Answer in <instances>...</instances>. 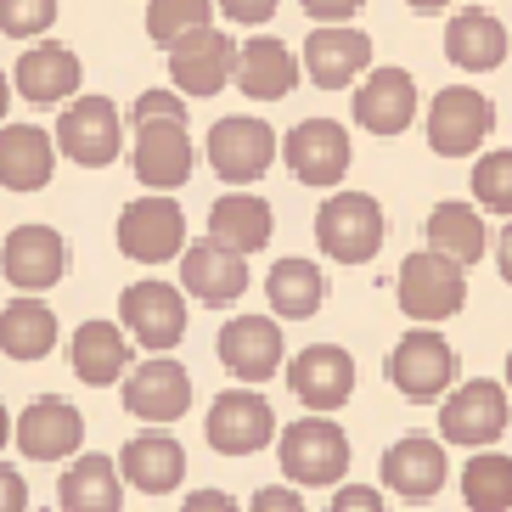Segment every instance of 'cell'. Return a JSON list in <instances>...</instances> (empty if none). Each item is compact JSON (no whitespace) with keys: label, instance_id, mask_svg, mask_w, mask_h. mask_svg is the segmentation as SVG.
Returning a JSON list of instances; mask_svg holds the SVG:
<instances>
[{"label":"cell","instance_id":"obj_9","mask_svg":"<svg viewBox=\"0 0 512 512\" xmlns=\"http://www.w3.org/2000/svg\"><path fill=\"white\" fill-rule=\"evenodd\" d=\"M496 130V107L490 96H479L473 85H445L428 107V147L439 158H467V152H479Z\"/></svg>","mask_w":512,"mask_h":512},{"label":"cell","instance_id":"obj_3","mask_svg":"<svg viewBox=\"0 0 512 512\" xmlns=\"http://www.w3.org/2000/svg\"><path fill=\"white\" fill-rule=\"evenodd\" d=\"M316 242L338 265L377 259V248H383V203L366 192H332L316 214Z\"/></svg>","mask_w":512,"mask_h":512},{"label":"cell","instance_id":"obj_38","mask_svg":"<svg viewBox=\"0 0 512 512\" xmlns=\"http://www.w3.org/2000/svg\"><path fill=\"white\" fill-rule=\"evenodd\" d=\"M57 23V0H0V34L6 40H40Z\"/></svg>","mask_w":512,"mask_h":512},{"label":"cell","instance_id":"obj_48","mask_svg":"<svg viewBox=\"0 0 512 512\" xmlns=\"http://www.w3.org/2000/svg\"><path fill=\"white\" fill-rule=\"evenodd\" d=\"M6 107H12V85H6V74H0V119H6Z\"/></svg>","mask_w":512,"mask_h":512},{"label":"cell","instance_id":"obj_4","mask_svg":"<svg viewBox=\"0 0 512 512\" xmlns=\"http://www.w3.org/2000/svg\"><path fill=\"white\" fill-rule=\"evenodd\" d=\"M186 248V214L169 192H147L119 209V254L136 265H164Z\"/></svg>","mask_w":512,"mask_h":512},{"label":"cell","instance_id":"obj_46","mask_svg":"<svg viewBox=\"0 0 512 512\" xmlns=\"http://www.w3.org/2000/svg\"><path fill=\"white\" fill-rule=\"evenodd\" d=\"M496 265H501V276H507V287H512V226L496 237Z\"/></svg>","mask_w":512,"mask_h":512},{"label":"cell","instance_id":"obj_25","mask_svg":"<svg viewBox=\"0 0 512 512\" xmlns=\"http://www.w3.org/2000/svg\"><path fill=\"white\" fill-rule=\"evenodd\" d=\"M119 473H124V484H130V490H141V496H169V490H181V479H186L181 439L158 434V428L136 434L119 451Z\"/></svg>","mask_w":512,"mask_h":512},{"label":"cell","instance_id":"obj_19","mask_svg":"<svg viewBox=\"0 0 512 512\" xmlns=\"http://www.w3.org/2000/svg\"><path fill=\"white\" fill-rule=\"evenodd\" d=\"M366 68H372V40L349 23H316V34L304 40V74L321 91H349Z\"/></svg>","mask_w":512,"mask_h":512},{"label":"cell","instance_id":"obj_21","mask_svg":"<svg viewBox=\"0 0 512 512\" xmlns=\"http://www.w3.org/2000/svg\"><path fill=\"white\" fill-rule=\"evenodd\" d=\"M79 445H85V417L57 394H40L17 417V451L29 462H62V456H79Z\"/></svg>","mask_w":512,"mask_h":512},{"label":"cell","instance_id":"obj_35","mask_svg":"<svg viewBox=\"0 0 512 512\" xmlns=\"http://www.w3.org/2000/svg\"><path fill=\"white\" fill-rule=\"evenodd\" d=\"M462 501L473 512H507L512 507V456H473L462 467Z\"/></svg>","mask_w":512,"mask_h":512},{"label":"cell","instance_id":"obj_17","mask_svg":"<svg viewBox=\"0 0 512 512\" xmlns=\"http://www.w3.org/2000/svg\"><path fill=\"white\" fill-rule=\"evenodd\" d=\"M220 349V366H226L237 383H271L282 372V327L271 316H237L220 327L214 338Z\"/></svg>","mask_w":512,"mask_h":512},{"label":"cell","instance_id":"obj_37","mask_svg":"<svg viewBox=\"0 0 512 512\" xmlns=\"http://www.w3.org/2000/svg\"><path fill=\"white\" fill-rule=\"evenodd\" d=\"M473 197L490 214H512V152H484L473 164Z\"/></svg>","mask_w":512,"mask_h":512},{"label":"cell","instance_id":"obj_32","mask_svg":"<svg viewBox=\"0 0 512 512\" xmlns=\"http://www.w3.org/2000/svg\"><path fill=\"white\" fill-rule=\"evenodd\" d=\"M51 349H57V316L34 293L0 310V355L6 361H46Z\"/></svg>","mask_w":512,"mask_h":512},{"label":"cell","instance_id":"obj_50","mask_svg":"<svg viewBox=\"0 0 512 512\" xmlns=\"http://www.w3.org/2000/svg\"><path fill=\"white\" fill-rule=\"evenodd\" d=\"M507 389H512V355H507Z\"/></svg>","mask_w":512,"mask_h":512},{"label":"cell","instance_id":"obj_15","mask_svg":"<svg viewBox=\"0 0 512 512\" xmlns=\"http://www.w3.org/2000/svg\"><path fill=\"white\" fill-rule=\"evenodd\" d=\"M0 276L23 293H51L68 276V242L51 226H17L0 242Z\"/></svg>","mask_w":512,"mask_h":512},{"label":"cell","instance_id":"obj_12","mask_svg":"<svg viewBox=\"0 0 512 512\" xmlns=\"http://www.w3.org/2000/svg\"><path fill=\"white\" fill-rule=\"evenodd\" d=\"M276 164V130L265 119H220L209 130V169L226 186H254Z\"/></svg>","mask_w":512,"mask_h":512},{"label":"cell","instance_id":"obj_43","mask_svg":"<svg viewBox=\"0 0 512 512\" xmlns=\"http://www.w3.org/2000/svg\"><path fill=\"white\" fill-rule=\"evenodd\" d=\"M332 512H383V496L366 490V484H344L338 501H332Z\"/></svg>","mask_w":512,"mask_h":512},{"label":"cell","instance_id":"obj_31","mask_svg":"<svg viewBox=\"0 0 512 512\" xmlns=\"http://www.w3.org/2000/svg\"><path fill=\"white\" fill-rule=\"evenodd\" d=\"M62 512H119L124 507V473L107 456H79L68 473H62L57 490Z\"/></svg>","mask_w":512,"mask_h":512},{"label":"cell","instance_id":"obj_11","mask_svg":"<svg viewBox=\"0 0 512 512\" xmlns=\"http://www.w3.org/2000/svg\"><path fill=\"white\" fill-rule=\"evenodd\" d=\"M119 383H124V411L152 422V428L181 422L186 411H192V372H186L181 361H169V355H158V361H147V366H130Z\"/></svg>","mask_w":512,"mask_h":512},{"label":"cell","instance_id":"obj_26","mask_svg":"<svg viewBox=\"0 0 512 512\" xmlns=\"http://www.w3.org/2000/svg\"><path fill=\"white\" fill-rule=\"evenodd\" d=\"M445 451H439V439H400V445H389V456H383V484H389L400 501H434L439 490H445Z\"/></svg>","mask_w":512,"mask_h":512},{"label":"cell","instance_id":"obj_6","mask_svg":"<svg viewBox=\"0 0 512 512\" xmlns=\"http://www.w3.org/2000/svg\"><path fill=\"white\" fill-rule=\"evenodd\" d=\"M439 400H445V406H439V434L451 439V445L484 451V445H496V439L507 434V422H512L507 389L490 383V377H473L462 389H445Z\"/></svg>","mask_w":512,"mask_h":512},{"label":"cell","instance_id":"obj_20","mask_svg":"<svg viewBox=\"0 0 512 512\" xmlns=\"http://www.w3.org/2000/svg\"><path fill=\"white\" fill-rule=\"evenodd\" d=\"M181 293H192L197 304H231L248 293V254H237V248H220V242H192V248H181Z\"/></svg>","mask_w":512,"mask_h":512},{"label":"cell","instance_id":"obj_2","mask_svg":"<svg viewBox=\"0 0 512 512\" xmlns=\"http://www.w3.org/2000/svg\"><path fill=\"white\" fill-rule=\"evenodd\" d=\"M57 152L68 158V164L79 169H107L113 158L124 152V119L119 107L107 102V96H68V107H62L57 119Z\"/></svg>","mask_w":512,"mask_h":512},{"label":"cell","instance_id":"obj_45","mask_svg":"<svg viewBox=\"0 0 512 512\" xmlns=\"http://www.w3.org/2000/svg\"><path fill=\"white\" fill-rule=\"evenodd\" d=\"M186 512H226L231 507V496H220V490H192V496L181 501Z\"/></svg>","mask_w":512,"mask_h":512},{"label":"cell","instance_id":"obj_40","mask_svg":"<svg viewBox=\"0 0 512 512\" xmlns=\"http://www.w3.org/2000/svg\"><path fill=\"white\" fill-rule=\"evenodd\" d=\"M276 6L282 0H214V12H226L231 23H248V29H259V23H271Z\"/></svg>","mask_w":512,"mask_h":512},{"label":"cell","instance_id":"obj_36","mask_svg":"<svg viewBox=\"0 0 512 512\" xmlns=\"http://www.w3.org/2000/svg\"><path fill=\"white\" fill-rule=\"evenodd\" d=\"M197 23H214V0H152L147 6V34L158 46H169L175 34L197 29Z\"/></svg>","mask_w":512,"mask_h":512},{"label":"cell","instance_id":"obj_49","mask_svg":"<svg viewBox=\"0 0 512 512\" xmlns=\"http://www.w3.org/2000/svg\"><path fill=\"white\" fill-rule=\"evenodd\" d=\"M12 439V417H6V406H0V445Z\"/></svg>","mask_w":512,"mask_h":512},{"label":"cell","instance_id":"obj_39","mask_svg":"<svg viewBox=\"0 0 512 512\" xmlns=\"http://www.w3.org/2000/svg\"><path fill=\"white\" fill-rule=\"evenodd\" d=\"M130 119H186V96H175V91H141L136 96V107H130Z\"/></svg>","mask_w":512,"mask_h":512},{"label":"cell","instance_id":"obj_22","mask_svg":"<svg viewBox=\"0 0 512 512\" xmlns=\"http://www.w3.org/2000/svg\"><path fill=\"white\" fill-rule=\"evenodd\" d=\"M417 119V85L406 68H372L355 91V124L372 136H406Z\"/></svg>","mask_w":512,"mask_h":512},{"label":"cell","instance_id":"obj_14","mask_svg":"<svg viewBox=\"0 0 512 512\" xmlns=\"http://www.w3.org/2000/svg\"><path fill=\"white\" fill-rule=\"evenodd\" d=\"M197 152L186 136V119H141L136 124V181L152 192H175L192 181Z\"/></svg>","mask_w":512,"mask_h":512},{"label":"cell","instance_id":"obj_47","mask_svg":"<svg viewBox=\"0 0 512 512\" xmlns=\"http://www.w3.org/2000/svg\"><path fill=\"white\" fill-rule=\"evenodd\" d=\"M411 12H422V17H434V12H445V6H456V0H406Z\"/></svg>","mask_w":512,"mask_h":512},{"label":"cell","instance_id":"obj_5","mask_svg":"<svg viewBox=\"0 0 512 512\" xmlns=\"http://www.w3.org/2000/svg\"><path fill=\"white\" fill-rule=\"evenodd\" d=\"M394 299H400V310H406L411 321H451L467 304V276H462L456 259L422 248V254H411L406 265H400Z\"/></svg>","mask_w":512,"mask_h":512},{"label":"cell","instance_id":"obj_10","mask_svg":"<svg viewBox=\"0 0 512 512\" xmlns=\"http://www.w3.org/2000/svg\"><path fill=\"white\" fill-rule=\"evenodd\" d=\"M119 321L130 332V344H141L147 355H164L186 338V293L169 282H136L124 287Z\"/></svg>","mask_w":512,"mask_h":512},{"label":"cell","instance_id":"obj_16","mask_svg":"<svg viewBox=\"0 0 512 512\" xmlns=\"http://www.w3.org/2000/svg\"><path fill=\"white\" fill-rule=\"evenodd\" d=\"M282 158L287 169L299 175L304 186H338L349 175V136H344V124H332V119H304L287 130L282 141Z\"/></svg>","mask_w":512,"mask_h":512},{"label":"cell","instance_id":"obj_29","mask_svg":"<svg viewBox=\"0 0 512 512\" xmlns=\"http://www.w3.org/2000/svg\"><path fill=\"white\" fill-rule=\"evenodd\" d=\"M276 220H271V203L254 192H226L220 203L209 209V242L220 248H237V254H259L271 242Z\"/></svg>","mask_w":512,"mask_h":512},{"label":"cell","instance_id":"obj_13","mask_svg":"<svg viewBox=\"0 0 512 512\" xmlns=\"http://www.w3.org/2000/svg\"><path fill=\"white\" fill-rule=\"evenodd\" d=\"M203 434H209V445L220 456H254L276 439V411H271V400H259L254 389H226L209 406Z\"/></svg>","mask_w":512,"mask_h":512},{"label":"cell","instance_id":"obj_42","mask_svg":"<svg viewBox=\"0 0 512 512\" xmlns=\"http://www.w3.org/2000/svg\"><path fill=\"white\" fill-rule=\"evenodd\" d=\"M23 507H29V484H23L17 467L0 462V512H23Z\"/></svg>","mask_w":512,"mask_h":512},{"label":"cell","instance_id":"obj_41","mask_svg":"<svg viewBox=\"0 0 512 512\" xmlns=\"http://www.w3.org/2000/svg\"><path fill=\"white\" fill-rule=\"evenodd\" d=\"M299 6L310 12V23H349L366 0H299Z\"/></svg>","mask_w":512,"mask_h":512},{"label":"cell","instance_id":"obj_27","mask_svg":"<svg viewBox=\"0 0 512 512\" xmlns=\"http://www.w3.org/2000/svg\"><path fill=\"white\" fill-rule=\"evenodd\" d=\"M57 169V141L40 124H0V186L6 192H40Z\"/></svg>","mask_w":512,"mask_h":512},{"label":"cell","instance_id":"obj_18","mask_svg":"<svg viewBox=\"0 0 512 512\" xmlns=\"http://www.w3.org/2000/svg\"><path fill=\"white\" fill-rule=\"evenodd\" d=\"M287 389L299 394V406H310V411L349 406V394H355V361H349V349H338V344L299 349L293 366H287Z\"/></svg>","mask_w":512,"mask_h":512},{"label":"cell","instance_id":"obj_1","mask_svg":"<svg viewBox=\"0 0 512 512\" xmlns=\"http://www.w3.org/2000/svg\"><path fill=\"white\" fill-rule=\"evenodd\" d=\"M276 456H282V473L293 484H304V490H327V484L344 479V467H349V434L332 417H299V422H287L282 428Z\"/></svg>","mask_w":512,"mask_h":512},{"label":"cell","instance_id":"obj_34","mask_svg":"<svg viewBox=\"0 0 512 512\" xmlns=\"http://www.w3.org/2000/svg\"><path fill=\"white\" fill-rule=\"evenodd\" d=\"M428 248L445 259H456V265H479L484 259V220L473 203H434V214H428Z\"/></svg>","mask_w":512,"mask_h":512},{"label":"cell","instance_id":"obj_33","mask_svg":"<svg viewBox=\"0 0 512 512\" xmlns=\"http://www.w3.org/2000/svg\"><path fill=\"white\" fill-rule=\"evenodd\" d=\"M265 293H271V310L282 321H304L327 304V276L310 259H276L271 276H265Z\"/></svg>","mask_w":512,"mask_h":512},{"label":"cell","instance_id":"obj_24","mask_svg":"<svg viewBox=\"0 0 512 512\" xmlns=\"http://www.w3.org/2000/svg\"><path fill=\"white\" fill-rule=\"evenodd\" d=\"M231 79H237V91L254 96V102H282V96H293V85H299V57H293L276 34H254L248 46H237Z\"/></svg>","mask_w":512,"mask_h":512},{"label":"cell","instance_id":"obj_28","mask_svg":"<svg viewBox=\"0 0 512 512\" xmlns=\"http://www.w3.org/2000/svg\"><path fill=\"white\" fill-rule=\"evenodd\" d=\"M68 366L85 389H107L130 372V332L113 327V321H85L68 344Z\"/></svg>","mask_w":512,"mask_h":512},{"label":"cell","instance_id":"obj_23","mask_svg":"<svg viewBox=\"0 0 512 512\" xmlns=\"http://www.w3.org/2000/svg\"><path fill=\"white\" fill-rule=\"evenodd\" d=\"M79 79H85L79 57H74L68 46H57V40H40V46H29L23 57H17V68H12L17 96H23V102H34V107L68 102V96L79 91Z\"/></svg>","mask_w":512,"mask_h":512},{"label":"cell","instance_id":"obj_7","mask_svg":"<svg viewBox=\"0 0 512 512\" xmlns=\"http://www.w3.org/2000/svg\"><path fill=\"white\" fill-rule=\"evenodd\" d=\"M169 79H175V91L203 102V96H220L231 79V62H237V46H231V34H220L214 23H197V29L175 34L169 40Z\"/></svg>","mask_w":512,"mask_h":512},{"label":"cell","instance_id":"obj_8","mask_svg":"<svg viewBox=\"0 0 512 512\" xmlns=\"http://www.w3.org/2000/svg\"><path fill=\"white\" fill-rule=\"evenodd\" d=\"M456 372H462V361H456V349L445 344L434 327H411L389 355V383L406 394V400H417V406L439 400V394L456 383Z\"/></svg>","mask_w":512,"mask_h":512},{"label":"cell","instance_id":"obj_44","mask_svg":"<svg viewBox=\"0 0 512 512\" xmlns=\"http://www.w3.org/2000/svg\"><path fill=\"white\" fill-rule=\"evenodd\" d=\"M254 512H304L299 490H287V484H265L254 496Z\"/></svg>","mask_w":512,"mask_h":512},{"label":"cell","instance_id":"obj_30","mask_svg":"<svg viewBox=\"0 0 512 512\" xmlns=\"http://www.w3.org/2000/svg\"><path fill=\"white\" fill-rule=\"evenodd\" d=\"M445 57L467 74H490L507 62V29H501V17L490 12H456L451 29H445Z\"/></svg>","mask_w":512,"mask_h":512}]
</instances>
